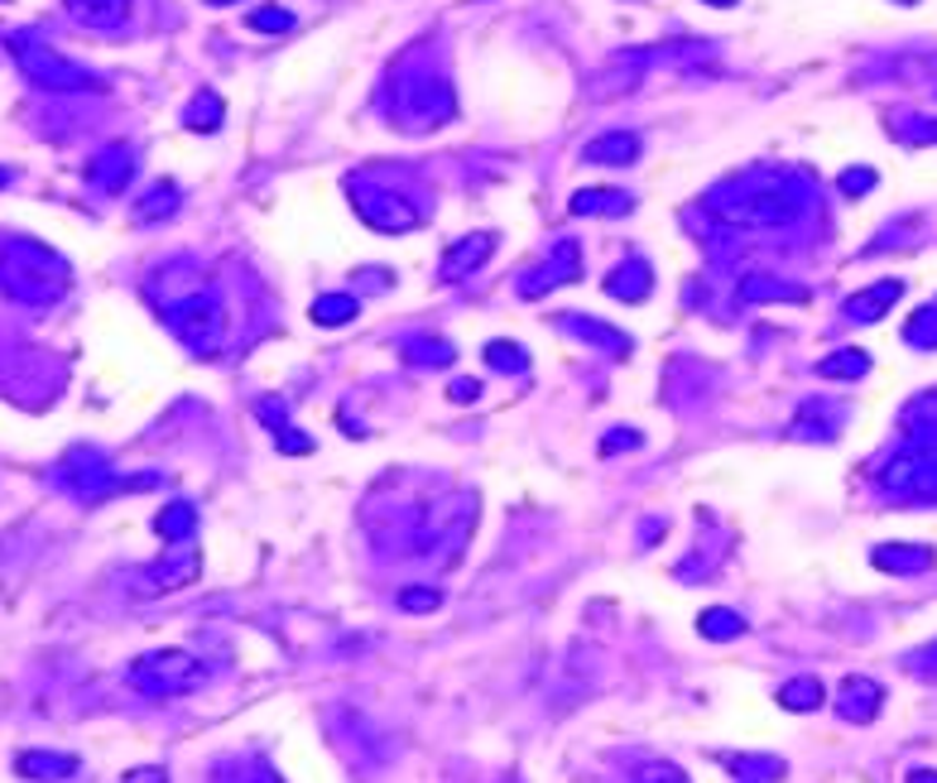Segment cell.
Wrapping results in <instances>:
<instances>
[{
    "mask_svg": "<svg viewBox=\"0 0 937 783\" xmlns=\"http://www.w3.org/2000/svg\"><path fill=\"white\" fill-rule=\"evenodd\" d=\"M125 783H169V779H164V770H130Z\"/></svg>",
    "mask_w": 937,
    "mask_h": 783,
    "instance_id": "cell-40",
    "label": "cell"
},
{
    "mask_svg": "<svg viewBox=\"0 0 937 783\" xmlns=\"http://www.w3.org/2000/svg\"><path fill=\"white\" fill-rule=\"evenodd\" d=\"M899 6H914V0H899Z\"/></svg>",
    "mask_w": 937,
    "mask_h": 783,
    "instance_id": "cell-45",
    "label": "cell"
},
{
    "mask_svg": "<svg viewBox=\"0 0 937 783\" xmlns=\"http://www.w3.org/2000/svg\"><path fill=\"white\" fill-rule=\"evenodd\" d=\"M697 630H702V640H735V634H745V620L735 616V611H726V606H712V611H702V620H697Z\"/></svg>",
    "mask_w": 937,
    "mask_h": 783,
    "instance_id": "cell-26",
    "label": "cell"
},
{
    "mask_svg": "<svg viewBox=\"0 0 937 783\" xmlns=\"http://www.w3.org/2000/svg\"><path fill=\"white\" fill-rule=\"evenodd\" d=\"M197 568H202V562H197L193 548H169V553L144 572V582H150V587H140V597H164V591H179V587L193 582Z\"/></svg>",
    "mask_w": 937,
    "mask_h": 783,
    "instance_id": "cell-8",
    "label": "cell"
},
{
    "mask_svg": "<svg viewBox=\"0 0 937 783\" xmlns=\"http://www.w3.org/2000/svg\"><path fill=\"white\" fill-rule=\"evenodd\" d=\"M721 764L735 774V779H745V783H764V779H784L788 774V764L778 760V755H721Z\"/></svg>",
    "mask_w": 937,
    "mask_h": 783,
    "instance_id": "cell-20",
    "label": "cell"
},
{
    "mask_svg": "<svg viewBox=\"0 0 937 783\" xmlns=\"http://www.w3.org/2000/svg\"><path fill=\"white\" fill-rule=\"evenodd\" d=\"M399 606H404V611H438L442 597H438L432 587H424V591L409 587V591H399Z\"/></svg>",
    "mask_w": 937,
    "mask_h": 783,
    "instance_id": "cell-34",
    "label": "cell"
},
{
    "mask_svg": "<svg viewBox=\"0 0 937 783\" xmlns=\"http://www.w3.org/2000/svg\"><path fill=\"white\" fill-rule=\"evenodd\" d=\"M414 352H418L414 360H424V366H452V356H457L452 346H447V342H438V337H424V342L414 346Z\"/></svg>",
    "mask_w": 937,
    "mask_h": 783,
    "instance_id": "cell-32",
    "label": "cell"
},
{
    "mask_svg": "<svg viewBox=\"0 0 937 783\" xmlns=\"http://www.w3.org/2000/svg\"><path fill=\"white\" fill-rule=\"evenodd\" d=\"M813 202V183L793 179V173H741L735 183H726V193L712 202L716 216H726L735 226H784L793 216H803V207Z\"/></svg>",
    "mask_w": 937,
    "mask_h": 783,
    "instance_id": "cell-1",
    "label": "cell"
},
{
    "mask_svg": "<svg viewBox=\"0 0 937 783\" xmlns=\"http://www.w3.org/2000/svg\"><path fill=\"white\" fill-rule=\"evenodd\" d=\"M207 6H236V0H207Z\"/></svg>",
    "mask_w": 937,
    "mask_h": 783,
    "instance_id": "cell-44",
    "label": "cell"
},
{
    "mask_svg": "<svg viewBox=\"0 0 937 783\" xmlns=\"http://www.w3.org/2000/svg\"><path fill=\"white\" fill-rule=\"evenodd\" d=\"M6 183H10V169H0V187H6Z\"/></svg>",
    "mask_w": 937,
    "mask_h": 783,
    "instance_id": "cell-42",
    "label": "cell"
},
{
    "mask_svg": "<svg viewBox=\"0 0 937 783\" xmlns=\"http://www.w3.org/2000/svg\"><path fill=\"white\" fill-rule=\"evenodd\" d=\"M879 702H885V688H879L875 678H860V673L846 678L842 692H836V712H842L846 721H856V726L879 716Z\"/></svg>",
    "mask_w": 937,
    "mask_h": 783,
    "instance_id": "cell-10",
    "label": "cell"
},
{
    "mask_svg": "<svg viewBox=\"0 0 937 783\" xmlns=\"http://www.w3.org/2000/svg\"><path fill=\"white\" fill-rule=\"evenodd\" d=\"M245 24L259 29V34H288V29H294V14L279 10V6H259V10L245 14Z\"/></svg>",
    "mask_w": 937,
    "mask_h": 783,
    "instance_id": "cell-31",
    "label": "cell"
},
{
    "mask_svg": "<svg viewBox=\"0 0 937 783\" xmlns=\"http://www.w3.org/2000/svg\"><path fill=\"white\" fill-rule=\"evenodd\" d=\"M914 673L923 678H937V644H928L923 654H914Z\"/></svg>",
    "mask_w": 937,
    "mask_h": 783,
    "instance_id": "cell-38",
    "label": "cell"
},
{
    "mask_svg": "<svg viewBox=\"0 0 937 783\" xmlns=\"http://www.w3.org/2000/svg\"><path fill=\"white\" fill-rule=\"evenodd\" d=\"M68 14L82 29H115V24H125L130 0H68Z\"/></svg>",
    "mask_w": 937,
    "mask_h": 783,
    "instance_id": "cell-18",
    "label": "cell"
},
{
    "mask_svg": "<svg viewBox=\"0 0 937 783\" xmlns=\"http://www.w3.org/2000/svg\"><path fill=\"white\" fill-rule=\"evenodd\" d=\"M490 251H496V236H490V231H476V236L457 241V245H447V255H442L438 274H442V279H461V274L481 270L486 260H490Z\"/></svg>",
    "mask_w": 937,
    "mask_h": 783,
    "instance_id": "cell-12",
    "label": "cell"
},
{
    "mask_svg": "<svg viewBox=\"0 0 937 783\" xmlns=\"http://www.w3.org/2000/svg\"><path fill=\"white\" fill-rule=\"evenodd\" d=\"M86 179H92L101 193H121V187L135 179V150H130V144H106V150L86 164Z\"/></svg>",
    "mask_w": 937,
    "mask_h": 783,
    "instance_id": "cell-9",
    "label": "cell"
},
{
    "mask_svg": "<svg viewBox=\"0 0 937 783\" xmlns=\"http://www.w3.org/2000/svg\"><path fill=\"white\" fill-rule=\"evenodd\" d=\"M640 783H688V779H683V770H678V764H649Z\"/></svg>",
    "mask_w": 937,
    "mask_h": 783,
    "instance_id": "cell-37",
    "label": "cell"
},
{
    "mask_svg": "<svg viewBox=\"0 0 937 783\" xmlns=\"http://www.w3.org/2000/svg\"><path fill=\"white\" fill-rule=\"evenodd\" d=\"M130 688L144 698H183V692L202 688V663L183 649H159L130 663Z\"/></svg>",
    "mask_w": 937,
    "mask_h": 783,
    "instance_id": "cell-5",
    "label": "cell"
},
{
    "mask_svg": "<svg viewBox=\"0 0 937 783\" xmlns=\"http://www.w3.org/2000/svg\"><path fill=\"white\" fill-rule=\"evenodd\" d=\"M904 342L908 346H923V352H933V346H937V303H928V308H918L914 317H908Z\"/></svg>",
    "mask_w": 937,
    "mask_h": 783,
    "instance_id": "cell-29",
    "label": "cell"
},
{
    "mask_svg": "<svg viewBox=\"0 0 937 783\" xmlns=\"http://www.w3.org/2000/svg\"><path fill=\"white\" fill-rule=\"evenodd\" d=\"M865 370H870V356L856 352V346H846V352H832L827 360H817V375H827V380H860Z\"/></svg>",
    "mask_w": 937,
    "mask_h": 783,
    "instance_id": "cell-23",
    "label": "cell"
},
{
    "mask_svg": "<svg viewBox=\"0 0 937 783\" xmlns=\"http://www.w3.org/2000/svg\"><path fill=\"white\" fill-rule=\"evenodd\" d=\"M352 193H356V212L366 216V222L375 226V231H409V226H418V207L409 197H399V193H375V187H366V183H352Z\"/></svg>",
    "mask_w": 937,
    "mask_h": 783,
    "instance_id": "cell-7",
    "label": "cell"
},
{
    "mask_svg": "<svg viewBox=\"0 0 937 783\" xmlns=\"http://www.w3.org/2000/svg\"><path fill=\"white\" fill-rule=\"evenodd\" d=\"M649 288H654V270H649V260H625V265H615L611 279H605V294L620 298V303H644Z\"/></svg>",
    "mask_w": 937,
    "mask_h": 783,
    "instance_id": "cell-14",
    "label": "cell"
},
{
    "mask_svg": "<svg viewBox=\"0 0 937 783\" xmlns=\"http://www.w3.org/2000/svg\"><path fill=\"white\" fill-rule=\"evenodd\" d=\"M447 395H452L457 404H476V395H481V385H476V380H452V389H447Z\"/></svg>",
    "mask_w": 937,
    "mask_h": 783,
    "instance_id": "cell-39",
    "label": "cell"
},
{
    "mask_svg": "<svg viewBox=\"0 0 937 783\" xmlns=\"http://www.w3.org/2000/svg\"><path fill=\"white\" fill-rule=\"evenodd\" d=\"M640 443H644V438H640V433H634V428H615L611 438L601 443V452H625V447H640Z\"/></svg>",
    "mask_w": 937,
    "mask_h": 783,
    "instance_id": "cell-36",
    "label": "cell"
},
{
    "mask_svg": "<svg viewBox=\"0 0 937 783\" xmlns=\"http://www.w3.org/2000/svg\"><path fill=\"white\" fill-rule=\"evenodd\" d=\"M577 274H582V251H577V241H553V251H548L539 265L519 279V294L539 298V294H548V288H558V284H572Z\"/></svg>",
    "mask_w": 937,
    "mask_h": 783,
    "instance_id": "cell-6",
    "label": "cell"
},
{
    "mask_svg": "<svg viewBox=\"0 0 937 783\" xmlns=\"http://www.w3.org/2000/svg\"><path fill=\"white\" fill-rule=\"evenodd\" d=\"M173 212H179V187H173V183H154L150 193H144V202L135 207L140 222H164V216H173Z\"/></svg>",
    "mask_w": 937,
    "mask_h": 783,
    "instance_id": "cell-27",
    "label": "cell"
},
{
    "mask_svg": "<svg viewBox=\"0 0 937 783\" xmlns=\"http://www.w3.org/2000/svg\"><path fill=\"white\" fill-rule=\"evenodd\" d=\"M164 317H169V327L179 332V342H183L193 356H202V360L222 356V342H226V313H222V303H216V294H212L207 284H202L197 294L179 298L173 308H164Z\"/></svg>",
    "mask_w": 937,
    "mask_h": 783,
    "instance_id": "cell-3",
    "label": "cell"
},
{
    "mask_svg": "<svg viewBox=\"0 0 937 783\" xmlns=\"http://www.w3.org/2000/svg\"><path fill=\"white\" fill-rule=\"evenodd\" d=\"M274 443H279V452H313V443L303 438L298 428H279V433H274Z\"/></svg>",
    "mask_w": 937,
    "mask_h": 783,
    "instance_id": "cell-35",
    "label": "cell"
},
{
    "mask_svg": "<svg viewBox=\"0 0 937 783\" xmlns=\"http://www.w3.org/2000/svg\"><path fill=\"white\" fill-rule=\"evenodd\" d=\"M908 783H937V774L933 770H918V774H908Z\"/></svg>",
    "mask_w": 937,
    "mask_h": 783,
    "instance_id": "cell-41",
    "label": "cell"
},
{
    "mask_svg": "<svg viewBox=\"0 0 937 783\" xmlns=\"http://www.w3.org/2000/svg\"><path fill=\"white\" fill-rule=\"evenodd\" d=\"M562 327H568L577 342L605 346V352H611V356H625V352H630V337H625V332L605 327V323H597V317H587V313H568V323H562Z\"/></svg>",
    "mask_w": 937,
    "mask_h": 783,
    "instance_id": "cell-17",
    "label": "cell"
},
{
    "mask_svg": "<svg viewBox=\"0 0 937 783\" xmlns=\"http://www.w3.org/2000/svg\"><path fill=\"white\" fill-rule=\"evenodd\" d=\"M836 187H842L846 197H865V193L875 187V169H846V173H842V183H836Z\"/></svg>",
    "mask_w": 937,
    "mask_h": 783,
    "instance_id": "cell-33",
    "label": "cell"
},
{
    "mask_svg": "<svg viewBox=\"0 0 937 783\" xmlns=\"http://www.w3.org/2000/svg\"><path fill=\"white\" fill-rule=\"evenodd\" d=\"M568 207H572V216H620L634 207V197L615 193V187H577Z\"/></svg>",
    "mask_w": 937,
    "mask_h": 783,
    "instance_id": "cell-16",
    "label": "cell"
},
{
    "mask_svg": "<svg viewBox=\"0 0 937 783\" xmlns=\"http://www.w3.org/2000/svg\"><path fill=\"white\" fill-rule=\"evenodd\" d=\"M356 308H360V303L352 294H323L313 303V323L317 327H342V323H352V317H356Z\"/></svg>",
    "mask_w": 937,
    "mask_h": 783,
    "instance_id": "cell-25",
    "label": "cell"
},
{
    "mask_svg": "<svg viewBox=\"0 0 937 783\" xmlns=\"http://www.w3.org/2000/svg\"><path fill=\"white\" fill-rule=\"evenodd\" d=\"M222 115H226V106H222V96L216 92H197L193 101H187V130H202V135H212L216 125H222Z\"/></svg>",
    "mask_w": 937,
    "mask_h": 783,
    "instance_id": "cell-24",
    "label": "cell"
},
{
    "mask_svg": "<svg viewBox=\"0 0 937 783\" xmlns=\"http://www.w3.org/2000/svg\"><path fill=\"white\" fill-rule=\"evenodd\" d=\"M706 6H735V0H706Z\"/></svg>",
    "mask_w": 937,
    "mask_h": 783,
    "instance_id": "cell-43",
    "label": "cell"
},
{
    "mask_svg": "<svg viewBox=\"0 0 937 783\" xmlns=\"http://www.w3.org/2000/svg\"><path fill=\"white\" fill-rule=\"evenodd\" d=\"M68 284H72L68 260L49 251L43 241L14 236L0 245V294L6 298L29 303V308H49V303L68 294Z\"/></svg>",
    "mask_w": 937,
    "mask_h": 783,
    "instance_id": "cell-2",
    "label": "cell"
},
{
    "mask_svg": "<svg viewBox=\"0 0 937 783\" xmlns=\"http://www.w3.org/2000/svg\"><path fill=\"white\" fill-rule=\"evenodd\" d=\"M486 366H490V370L524 375V370H529V356H524V346H515V342H490V346H486Z\"/></svg>",
    "mask_w": 937,
    "mask_h": 783,
    "instance_id": "cell-30",
    "label": "cell"
},
{
    "mask_svg": "<svg viewBox=\"0 0 937 783\" xmlns=\"http://www.w3.org/2000/svg\"><path fill=\"white\" fill-rule=\"evenodd\" d=\"M14 774L34 779V783H58V779L78 774V760H72V755H53V750H24V755L14 760Z\"/></svg>",
    "mask_w": 937,
    "mask_h": 783,
    "instance_id": "cell-15",
    "label": "cell"
},
{
    "mask_svg": "<svg viewBox=\"0 0 937 783\" xmlns=\"http://www.w3.org/2000/svg\"><path fill=\"white\" fill-rule=\"evenodd\" d=\"M10 53H14V63H20V72L34 87H43V92H96V72H86L78 68L72 58H63L58 49H49V43H34L29 34H14L10 39Z\"/></svg>",
    "mask_w": 937,
    "mask_h": 783,
    "instance_id": "cell-4",
    "label": "cell"
},
{
    "mask_svg": "<svg viewBox=\"0 0 937 783\" xmlns=\"http://www.w3.org/2000/svg\"><path fill=\"white\" fill-rule=\"evenodd\" d=\"M778 702H784L788 712H817V706H822V683H817V678H793V683L778 688Z\"/></svg>",
    "mask_w": 937,
    "mask_h": 783,
    "instance_id": "cell-28",
    "label": "cell"
},
{
    "mask_svg": "<svg viewBox=\"0 0 937 783\" xmlns=\"http://www.w3.org/2000/svg\"><path fill=\"white\" fill-rule=\"evenodd\" d=\"M899 294H904L899 279H879L870 288H860V294H851L842 303V317H846V323H875V317H885L894 303H899Z\"/></svg>",
    "mask_w": 937,
    "mask_h": 783,
    "instance_id": "cell-11",
    "label": "cell"
},
{
    "mask_svg": "<svg viewBox=\"0 0 937 783\" xmlns=\"http://www.w3.org/2000/svg\"><path fill=\"white\" fill-rule=\"evenodd\" d=\"M870 562L879 572H928L933 568V553L928 548H918V543H885V548H875Z\"/></svg>",
    "mask_w": 937,
    "mask_h": 783,
    "instance_id": "cell-19",
    "label": "cell"
},
{
    "mask_svg": "<svg viewBox=\"0 0 937 783\" xmlns=\"http://www.w3.org/2000/svg\"><path fill=\"white\" fill-rule=\"evenodd\" d=\"M587 164H605V169H625L640 159V135H630V130H611V135H597L582 150Z\"/></svg>",
    "mask_w": 937,
    "mask_h": 783,
    "instance_id": "cell-13",
    "label": "cell"
},
{
    "mask_svg": "<svg viewBox=\"0 0 937 783\" xmlns=\"http://www.w3.org/2000/svg\"><path fill=\"white\" fill-rule=\"evenodd\" d=\"M741 298L745 303H807V288L774 284V279H764V274H750V279H741Z\"/></svg>",
    "mask_w": 937,
    "mask_h": 783,
    "instance_id": "cell-21",
    "label": "cell"
},
{
    "mask_svg": "<svg viewBox=\"0 0 937 783\" xmlns=\"http://www.w3.org/2000/svg\"><path fill=\"white\" fill-rule=\"evenodd\" d=\"M193 529H197V510H193L187 500H173L169 510H159V515H154V533H159L164 543H183Z\"/></svg>",
    "mask_w": 937,
    "mask_h": 783,
    "instance_id": "cell-22",
    "label": "cell"
}]
</instances>
